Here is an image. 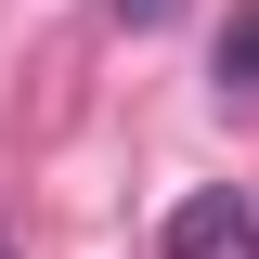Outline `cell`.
I'll return each mask as SVG.
<instances>
[{
  "instance_id": "7a4b0ae2",
  "label": "cell",
  "mask_w": 259,
  "mask_h": 259,
  "mask_svg": "<svg viewBox=\"0 0 259 259\" xmlns=\"http://www.w3.org/2000/svg\"><path fill=\"white\" fill-rule=\"evenodd\" d=\"M221 78H233V91H259V0L221 26Z\"/></svg>"
},
{
  "instance_id": "6da1fadb",
  "label": "cell",
  "mask_w": 259,
  "mask_h": 259,
  "mask_svg": "<svg viewBox=\"0 0 259 259\" xmlns=\"http://www.w3.org/2000/svg\"><path fill=\"white\" fill-rule=\"evenodd\" d=\"M168 259H259V207L246 194H182L168 207Z\"/></svg>"
},
{
  "instance_id": "3957f363",
  "label": "cell",
  "mask_w": 259,
  "mask_h": 259,
  "mask_svg": "<svg viewBox=\"0 0 259 259\" xmlns=\"http://www.w3.org/2000/svg\"><path fill=\"white\" fill-rule=\"evenodd\" d=\"M117 13H130V26H168V13H182V0H117Z\"/></svg>"
}]
</instances>
